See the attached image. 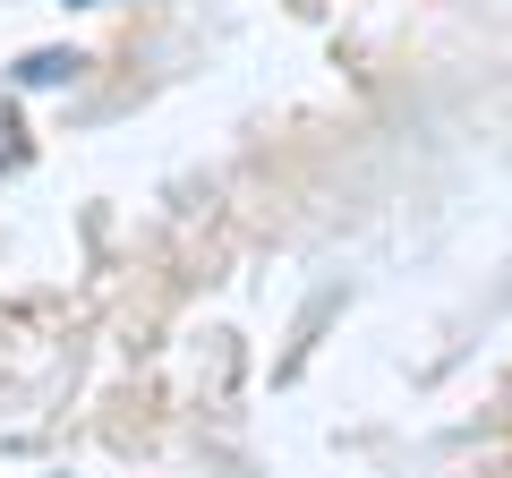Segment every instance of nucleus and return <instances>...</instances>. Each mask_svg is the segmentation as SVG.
Wrapping results in <instances>:
<instances>
[{"label": "nucleus", "mask_w": 512, "mask_h": 478, "mask_svg": "<svg viewBox=\"0 0 512 478\" xmlns=\"http://www.w3.org/2000/svg\"><path fill=\"white\" fill-rule=\"evenodd\" d=\"M9 163H26V129H18V111L0 103V171H9Z\"/></svg>", "instance_id": "nucleus-2"}, {"label": "nucleus", "mask_w": 512, "mask_h": 478, "mask_svg": "<svg viewBox=\"0 0 512 478\" xmlns=\"http://www.w3.org/2000/svg\"><path fill=\"white\" fill-rule=\"evenodd\" d=\"M77 69H86L77 52H26L18 60V86H60V77H77Z\"/></svg>", "instance_id": "nucleus-1"}]
</instances>
